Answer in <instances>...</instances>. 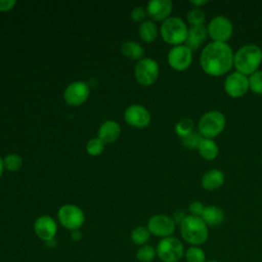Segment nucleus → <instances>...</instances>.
<instances>
[{
    "label": "nucleus",
    "instance_id": "412c9836",
    "mask_svg": "<svg viewBox=\"0 0 262 262\" xmlns=\"http://www.w3.org/2000/svg\"><path fill=\"white\" fill-rule=\"evenodd\" d=\"M158 27L156 23L151 19L143 20L138 29V34L140 39L145 43H152L158 37Z\"/></svg>",
    "mask_w": 262,
    "mask_h": 262
},
{
    "label": "nucleus",
    "instance_id": "393cba45",
    "mask_svg": "<svg viewBox=\"0 0 262 262\" xmlns=\"http://www.w3.org/2000/svg\"><path fill=\"white\" fill-rule=\"evenodd\" d=\"M136 259L139 262H152L157 256V250L155 247L146 244L140 246L136 251Z\"/></svg>",
    "mask_w": 262,
    "mask_h": 262
},
{
    "label": "nucleus",
    "instance_id": "7c9ffc66",
    "mask_svg": "<svg viewBox=\"0 0 262 262\" xmlns=\"http://www.w3.org/2000/svg\"><path fill=\"white\" fill-rule=\"evenodd\" d=\"M250 89L259 95H262V71H257L249 77Z\"/></svg>",
    "mask_w": 262,
    "mask_h": 262
},
{
    "label": "nucleus",
    "instance_id": "72a5a7b5",
    "mask_svg": "<svg viewBox=\"0 0 262 262\" xmlns=\"http://www.w3.org/2000/svg\"><path fill=\"white\" fill-rule=\"evenodd\" d=\"M146 15V10L142 6H136L131 11V18L134 21H143Z\"/></svg>",
    "mask_w": 262,
    "mask_h": 262
},
{
    "label": "nucleus",
    "instance_id": "0eeeda50",
    "mask_svg": "<svg viewBox=\"0 0 262 262\" xmlns=\"http://www.w3.org/2000/svg\"><path fill=\"white\" fill-rule=\"evenodd\" d=\"M57 218L59 223L71 231L80 229L85 222V215L83 211L78 206L72 204L61 206L58 209Z\"/></svg>",
    "mask_w": 262,
    "mask_h": 262
},
{
    "label": "nucleus",
    "instance_id": "f704fd0d",
    "mask_svg": "<svg viewBox=\"0 0 262 262\" xmlns=\"http://www.w3.org/2000/svg\"><path fill=\"white\" fill-rule=\"evenodd\" d=\"M16 4L15 0H0V12L8 11Z\"/></svg>",
    "mask_w": 262,
    "mask_h": 262
},
{
    "label": "nucleus",
    "instance_id": "ddd939ff",
    "mask_svg": "<svg viewBox=\"0 0 262 262\" xmlns=\"http://www.w3.org/2000/svg\"><path fill=\"white\" fill-rule=\"evenodd\" d=\"M89 93V87L85 82L76 81L66 88L63 98L69 105H80L87 100Z\"/></svg>",
    "mask_w": 262,
    "mask_h": 262
},
{
    "label": "nucleus",
    "instance_id": "aec40b11",
    "mask_svg": "<svg viewBox=\"0 0 262 262\" xmlns=\"http://www.w3.org/2000/svg\"><path fill=\"white\" fill-rule=\"evenodd\" d=\"M201 218L208 225V227L209 226L215 227V226H219L220 224L223 223L225 216H224V212L222 211L221 208L212 205V206L205 207Z\"/></svg>",
    "mask_w": 262,
    "mask_h": 262
},
{
    "label": "nucleus",
    "instance_id": "4be33fe9",
    "mask_svg": "<svg viewBox=\"0 0 262 262\" xmlns=\"http://www.w3.org/2000/svg\"><path fill=\"white\" fill-rule=\"evenodd\" d=\"M198 151L200 156L206 161L215 160L219 154V148L217 143L210 138H203L199 144Z\"/></svg>",
    "mask_w": 262,
    "mask_h": 262
},
{
    "label": "nucleus",
    "instance_id": "e433bc0d",
    "mask_svg": "<svg viewBox=\"0 0 262 262\" xmlns=\"http://www.w3.org/2000/svg\"><path fill=\"white\" fill-rule=\"evenodd\" d=\"M82 236H83V234H82V232H81L80 229L73 230L72 233H71V237H72L73 241H75V242L81 241V239H82Z\"/></svg>",
    "mask_w": 262,
    "mask_h": 262
},
{
    "label": "nucleus",
    "instance_id": "9b49d317",
    "mask_svg": "<svg viewBox=\"0 0 262 262\" xmlns=\"http://www.w3.org/2000/svg\"><path fill=\"white\" fill-rule=\"evenodd\" d=\"M223 88L226 94L229 95L230 97H233V98L242 97L250 89L249 78L248 76L235 71L229 74L225 78Z\"/></svg>",
    "mask_w": 262,
    "mask_h": 262
},
{
    "label": "nucleus",
    "instance_id": "c756f323",
    "mask_svg": "<svg viewBox=\"0 0 262 262\" xmlns=\"http://www.w3.org/2000/svg\"><path fill=\"white\" fill-rule=\"evenodd\" d=\"M204 137L201 135L200 132H191L189 133L188 135H186L185 137H182L181 138V142L182 144L187 147V148H190V149H198L199 147V144L201 143L202 139Z\"/></svg>",
    "mask_w": 262,
    "mask_h": 262
},
{
    "label": "nucleus",
    "instance_id": "f8f14e48",
    "mask_svg": "<svg viewBox=\"0 0 262 262\" xmlns=\"http://www.w3.org/2000/svg\"><path fill=\"white\" fill-rule=\"evenodd\" d=\"M167 60L173 70L185 71L192 62V51L184 44L174 46L170 49Z\"/></svg>",
    "mask_w": 262,
    "mask_h": 262
},
{
    "label": "nucleus",
    "instance_id": "f257e3e1",
    "mask_svg": "<svg viewBox=\"0 0 262 262\" xmlns=\"http://www.w3.org/2000/svg\"><path fill=\"white\" fill-rule=\"evenodd\" d=\"M234 53L227 42H211L202 50L200 64L209 76L219 77L227 74L233 67Z\"/></svg>",
    "mask_w": 262,
    "mask_h": 262
},
{
    "label": "nucleus",
    "instance_id": "b1692460",
    "mask_svg": "<svg viewBox=\"0 0 262 262\" xmlns=\"http://www.w3.org/2000/svg\"><path fill=\"white\" fill-rule=\"evenodd\" d=\"M150 237V233L147 229V227L144 226H137L135 227L130 234L131 242L136 246H143L146 245L148 239Z\"/></svg>",
    "mask_w": 262,
    "mask_h": 262
},
{
    "label": "nucleus",
    "instance_id": "2f4dec72",
    "mask_svg": "<svg viewBox=\"0 0 262 262\" xmlns=\"http://www.w3.org/2000/svg\"><path fill=\"white\" fill-rule=\"evenodd\" d=\"M104 144L98 138H91L86 144V150L90 156H98L103 151Z\"/></svg>",
    "mask_w": 262,
    "mask_h": 262
},
{
    "label": "nucleus",
    "instance_id": "f3484780",
    "mask_svg": "<svg viewBox=\"0 0 262 262\" xmlns=\"http://www.w3.org/2000/svg\"><path fill=\"white\" fill-rule=\"evenodd\" d=\"M208 36L207 27L205 25L201 26H190L188 29L187 38L184 42V45L187 46L192 52L199 49Z\"/></svg>",
    "mask_w": 262,
    "mask_h": 262
},
{
    "label": "nucleus",
    "instance_id": "a211bd4d",
    "mask_svg": "<svg viewBox=\"0 0 262 262\" xmlns=\"http://www.w3.org/2000/svg\"><path fill=\"white\" fill-rule=\"evenodd\" d=\"M121 133L120 125L113 120L105 121L98 129V139L103 144H110L115 142Z\"/></svg>",
    "mask_w": 262,
    "mask_h": 262
},
{
    "label": "nucleus",
    "instance_id": "ea45409f",
    "mask_svg": "<svg viewBox=\"0 0 262 262\" xmlns=\"http://www.w3.org/2000/svg\"><path fill=\"white\" fill-rule=\"evenodd\" d=\"M205 262H220V261H217V260H209V261H205Z\"/></svg>",
    "mask_w": 262,
    "mask_h": 262
},
{
    "label": "nucleus",
    "instance_id": "7ed1b4c3",
    "mask_svg": "<svg viewBox=\"0 0 262 262\" xmlns=\"http://www.w3.org/2000/svg\"><path fill=\"white\" fill-rule=\"evenodd\" d=\"M180 234L190 246H201L209 236L208 225L201 217L187 215L180 223Z\"/></svg>",
    "mask_w": 262,
    "mask_h": 262
},
{
    "label": "nucleus",
    "instance_id": "a878e982",
    "mask_svg": "<svg viewBox=\"0 0 262 262\" xmlns=\"http://www.w3.org/2000/svg\"><path fill=\"white\" fill-rule=\"evenodd\" d=\"M194 122L190 118H182L175 125V132L179 137H185L189 133L193 132Z\"/></svg>",
    "mask_w": 262,
    "mask_h": 262
},
{
    "label": "nucleus",
    "instance_id": "58836bf2",
    "mask_svg": "<svg viewBox=\"0 0 262 262\" xmlns=\"http://www.w3.org/2000/svg\"><path fill=\"white\" fill-rule=\"evenodd\" d=\"M3 169H4V164H3V160L0 158V178L3 174Z\"/></svg>",
    "mask_w": 262,
    "mask_h": 262
},
{
    "label": "nucleus",
    "instance_id": "39448f33",
    "mask_svg": "<svg viewBox=\"0 0 262 262\" xmlns=\"http://www.w3.org/2000/svg\"><path fill=\"white\" fill-rule=\"evenodd\" d=\"M226 125V119L223 113L219 111H209L205 113L198 123V130L204 138L213 139L220 135Z\"/></svg>",
    "mask_w": 262,
    "mask_h": 262
},
{
    "label": "nucleus",
    "instance_id": "bb28decb",
    "mask_svg": "<svg viewBox=\"0 0 262 262\" xmlns=\"http://www.w3.org/2000/svg\"><path fill=\"white\" fill-rule=\"evenodd\" d=\"M184 257L186 259V262H205L206 261V254L204 250L199 246L189 247L185 251Z\"/></svg>",
    "mask_w": 262,
    "mask_h": 262
},
{
    "label": "nucleus",
    "instance_id": "4468645a",
    "mask_svg": "<svg viewBox=\"0 0 262 262\" xmlns=\"http://www.w3.org/2000/svg\"><path fill=\"white\" fill-rule=\"evenodd\" d=\"M34 232L41 241L45 243L49 242L55 238L57 233V224L55 220L48 215L40 216L34 223Z\"/></svg>",
    "mask_w": 262,
    "mask_h": 262
},
{
    "label": "nucleus",
    "instance_id": "cd10ccee",
    "mask_svg": "<svg viewBox=\"0 0 262 262\" xmlns=\"http://www.w3.org/2000/svg\"><path fill=\"white\" fill-rule=\"evenodd\" d=\"M186 18L190 26H201V25H204V23H205L206 14L202 8L192 7L187 12Z\"/></svg>",
    "mask_w": 262,
    "mask_h": 262
},
{
    "label": "nucleus",
    "instance_id": "423d86ee",
    "mask_svg": "<svg viewBox=\"0 0 262 262\" xmlns=\"http://www.w3.org/2000/svg\"><path fill=\"white\" fill-rule=\"evenodd\" d=\"M156 250L157 256L163 262H178L185 253L181 241L173 235L161 238Z\"/></svg>",
    "mask_w": 262,
    "mask_h": 262
},
{
    "label": "nucleus",
    "instance_id": "c9c22d12",
    "mask_svg": "<svg viewBox=\"0 0 262 262\" xmlns=\"http://www.w3.org/2000/svg\"><path fill=\"white\" fill-rule=\"evenodd\" d=\"M187 215H185L184 214V212H182V211H177L175 214H174V218H172L173 220H174V222H175V224L176 223H181L183 220H184V218L186 217Z\"/></svg>",
    "mask_w": 262,
    "mask_h": 262
},
{
    "label": "nucleus",
    "instance_id": "473e14b6",
    "mask_svg": "<svg viewBox=\"0 0 262 262\" xmlns=\"http://www.w3.org/2000/svg\"><path fill=\"white\" fill-rule=\"evenodd\" d=\"M205 206L202 202L199 201H194L192 203L189 204L188 206V211H189V215L191 216H196V217H201L203 212H204Z\"/></svg>",
    "mask_w": 262,
    "mask_h": 262
},
{
    "label": "nucleus",
    "instance_id": "1a4fd4ad",
    "mask_svg": "<svg viewBox=\"0 0 262 262\" xmlns=\"http://www.w3.org/2000/svg\"><path fill=\"white\" fill-rule=\"evenodd\" d=\"M159 72L158 62L149 57L138 60L134 69L135 79L142 86L152 85L159 77Z\"/></svg>",
    "mask_w": 262,
    "mask_h": 262
},
{
    "label": "nucleus",
    "instance_id": "5701e85b",
    "mask_svg": "<svg viewBox=\"0 0 262 262\" xmlns=\"http://www.w3.org/2000/svg\"><path fill=\"white\" fill-rule=\"evenodd\" d=\"M121 50L124 56L132 60H140L144 55L143 47L134 41L124 42L121 47Z\"/></svg>",
    "mask_w": 262,
    "mask_h": 262
},
{
    "label": "nucleus",
    "instance_id": "20e7f679",
    "mask_svg": "<svg viewBox=\"0 0 262 262\" xmlns=\"http://www.w3.org/2000/svg\"><path fill=\"white\" fill-rule=\"evenodd\" d=\"M160 33L166 43L177 46L184 44L187 38L188 28L180 17L170 16L161 25Z\"/></svg>",
    "mask_w": 262,
    "mask_h": 262
},
{
    "label": "nucleus",
    "instance_id": "c85d7f7f",
    "mask_svg": "<svg viewBox=\"0 0 262 262\" xmlns=\"http://www.w3.org/2000/svg\"><path fill=\"white\" fill-rule=\"evenodd\" d=\"M3 164H4L5 169H7L8 171L14 172V171H17L21 167L23 159L17 154H9L4 158Z\"/></svg>",
    "mask_w": 262,
    "mask_h": 262
},
{
    "label": "nucleus",
    "instance_id": "6ab92c4d",
    "mask_svg": "<svg viewBox=\"0 0 262 262\" xmlns=\"http://www.w3.org/2000/svg\"><path fill=\"white\" fill-rule=\"evenodd\" d=\"M225 176L223 172L219 169H210L206 171L201 179V184L203 188L209 191H213L221 187L224 183Z\"/></svg>",
    "mask_w": 262,
    "mask_h": 262
},
{
    "label": "nucleus",
    "instance_id": "2eb2a0df",
    "mask_svg": "<svg viewBox=\"0 0 262 262\" xmlns=\"http://www.w3.org/2000/svg\"><path fill=\"white\" fill-rule=\"evenodd\" d=\"M125 121L136 128H144L150 122L149 112L140 104H132L125 111Z\"/></svg>",
    "mask_w": 262,
    "mask_h": 262
},
{
    "label": "nucleus",
    "instance_id": "f03ea898",
    "mask_svg": "<svg viewBox=\"0 0 262 262\" xmlns=\"http://www.w3.org/2000/svg\"><path fill=\"white\" fill-rule=\"evenodd\" d=\"M262 62V49L256 44H246L237 49L233 56L236 72L250 76L258 71Z\"/></svg>",
    "mask_w": 262,
    "mask_h": 262
},
{
    "label": "nucleus",
    "instance_id": "4c0bfd02",
    "mask_svg": "<svg viewBox=\"0 0 262 262\" xmlns=\"http://www.w3.org/2000/svg\"><path fill=\"white\" fill-rule=\"evenodd\" d=\"M190 4L193 5V7H198V8H201L203 5H206L208 3L207 0H192L189 2Z\"/></svg>",
    "mask_w": 262,
    "mask_h": 262
},
{
    "label": "nucleus",
    "instance_id": "dca6fc26",
    "mask_svg": "<svg viewBox=\"0 0 262 262\" xmlns=\"http://www.w3.org/2000/svg\"><path fill=\"white\" fill-rule=\"evenodd\" d=\"M173 4L170 0H150L146 5V14L151 20L160 21L170 17Z\"/></svg>",
    "mask_w": 262,
    "mask_h": 262
},
{
    "label": "nucleus",
    "instance_id": "9d476101",
    "mask_svg": "<svg viewBox=\"0 0 262 262\" xmlns=\"http://www.w3.org/2000/svg\"><path fill=\"white\" fill-rule=\"evenodd\" d=\"M146 227L151 235L164 238L172 236L175 231V222L167 215L157 214L148 219Z\"/></svg>",
    "mask_w": 262,
    "mask_h": 262
},
{
    "label": "nucleus",
    "instance_id": "6e6552de",
    "mask_svg": "<svg viewBox=\"0 0 262 262\" xmlns=\"http://www.w3.org/2000/svg\"><path fill=\"white\" fill-rule=\"evenodd\" d=\"M207 31L214 42H226L232 36L233 26L225 15H216L209 21Z\"/></svg>",
    "mask_w": 262,
    "mask_h": 262
}]
</instances>
